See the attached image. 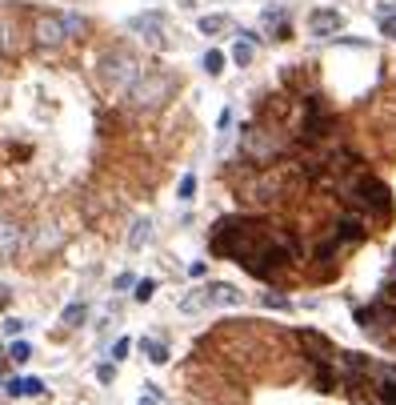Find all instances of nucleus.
I'll use <instances>...</instances> for the list:
<instances>
[{"mask_svg": "<svg viewBox=\"0 0 396 405\" xmlns=\"http://www.w3.org/2000/svg\"><path fill=\"white\" fill-rule=\"evenodd\" d=\"M141 405H157V402H152V397H144V402H141Z\"/></svg>", "mask_w": 396, "mask_h": 405, "instance_id": "nucleus-24", "label": "nucleus"}, {"mask_svg": "<svg viewBox=\"0 0 396 405\" xmlns=\"http://www.w3.org/2000/svg\"><path fill=\"white\" fill-rule=\"evenodd\" d=\"M132 285H136V277H132V273H120V277H116V285H112V289H116V293H128Z\"/></svg>", "mask_w": 396, "mask_h": 405, "instance_id": "nucleus-20", "label": "nucleus"}, {"mask_svg": "<svg viewBox=\"0 0 396 405\" xmlns=\"http://www.w3.org/2000/svg\"><path fill=\"white\" fill-rule=\"evenodd\" d=\"M381 33L396 40V17H381Z\"/></svg>", "mask_w": 396, "mask_h": 405, "instance_id": "nucleus-21", "label": "nucleus"}, {"mask_svg": "<svg viewBox=\"0 0 396 405\" xmlns=\"http://www.w3.org/2000/svg\"><path fill=\"white\" fill-rule=\"evenodd\" d=\"M8 357H13V361H29V357H32V345H29V341H13Z\"/></svg>", "mask_w": 396, "mask_h": 405, "instance_id": "nucleus-16", "label": "nucleus"}, {"mask_svg": "<svg viewBox=\"0 0 396 405\" xmlns=\"http://www.w3.org/2000/svg\"><path fill=\"white\" fill-rule=\"evenodd\" d=\"M128 33L144 36V40H152V45H164V17H160V13H141V17L128 20Z\"/></svg>", "mask_w": 396, "mask_h": 405, "instance_id": "nucleus-4", "label": "nucleus"}, {"mask_svg": "<svg viewBox=\"0 0 396 405\" xmlns=\"http://www.w3.org/2000/svg\"><path fill=\"white\" fill-rule=\"evenodd\" d=\"M148 233H152V221H148V217H141V221L132 225V237H128V249H141V245L148 241Z\"/></svg>", "mask_w": 396, "mask_h": 405, "instance_id": "nucleus-11", "label": "nucleus"}, {"mask_svg": "<svg viewBox=\"0 0 396 405\" xmlns=\"http://www.w3.org/2000/svg\"><path fill=\"white\" fill-rule=\"evenodd\" d=\"M96 72H100V81L109 84L112 93H128L132 84L141 81V56L128 49V45H112V49L100 52Z\"/></svg>", "mask_w": 396, "mask_h": 405, "instance_id": "nucleus-1", "label": "nucleus"}, {"mask_svg": "<svg viewBox=\"0 0 396 405\" xmlns=\"http://www.w3.org/2000/svg\"><path fill=\"white\" fill-rule=\"evenodd\" d=\"M232 61H237L240 68H248V65H253V40H248V36L232 45Z\"/></svg>", "mask_w": 396, "mask_h": 405, "instance_id": "nucleus-12", "label": "nucleus"}, {"mask_svg": "<svg viewBox=\"0 0 396 405\" xmlns=\"http://www.w3.org/2000/svg\"><path fill=\"white\" fill-rule=\"evenodd\" d=\"M208 293H212V305H240L244 301V293L232 285H208Z\"/></svg>", "mask_w": 396, "mask_h": 405, "instance_id": "nucleus-9", "label": "nucleus"}, {"mask_svg": "<svg viewBox=\"0 0 396 405\" xmlns=\"http://www.w3.org/2000/svg\"><path fill=\"white\" fill-rule=\"evenodd\" d=\"M141 349L148 353V361H152V365H164V361H168V345H164V341L144 337V341H141Z\"/></svg>", "mask_w": 396, "mask_h": 405, "instance_id": "nucleus-10", "label": "nucleus"}, {"mask_svg": "<svg viewBox=\"0 0 396 405\" xmlns=\"http://www.w3.org/2000/svg\"><path fill=\"white\" fill-rule=\"evenodd\" d=\"M152 289H157V281H136V301H148Z\"/></svg>", "mask_w": 396, "mask_h": 405, "instance_id": "nucleus-19", "label": "nucleus"}, {"mask_svg": "<svg viewBox=\"0 0 396 405\" xmlns=\"http://www.w3.org/2000/svg\"><path fill=\"white\" fill-rule=\"evenodd\" d=\"M173 93H176L173 72H148V77H141V81L128 89V100H132L136 109H160Z\"/></svg>", "mask_w": 396, "mask_h": 405, "instance_id": "nucleus-2", "label": "nucleus"}, {"mask_svg": "<svg viewBox=\"0 0 396 405\" xmlns=\"http://www.w3.org/2000/svg\"><path fill=\"white\" fill-rule=\"evenodd\" d=\"M228 29H232V17H224V13H212V17L196 20V33H205V36H221Z\"/></svg>", "mask_w": 396, "mask_h": 405, "instance_id": "nucleus-7", "label": "nucleus"}, {"mask_svg": "<svg viewBox=\"0 0 396 405\" xmlns=\"http://www.w3.org/2000/svg\"><path fill=\"white\" fill-rule=\"evenodd\" d=\"M128 353H132V341L120 337L116 345H112V361H128Z\"/></svg>", "mask_w": 396, "mask_h": 405, "instance_id": "nucleus-17", "label": "nucleus"}, {"mask_svg": "<svg viewBox=\"0 0 396 405\" xmlns=\"http://www.w3.org/2000/svg\"><path fill=\"white\" fill-rule=\"evenodd\" d=\"M4 329H8V333H20V329H24V321H20V317H8V321H4Z\"/></svg>", "mask_w": 396, "mask_h": 405, "instance_id": "nucleus-22", "label": "nucleus"}, {"mask_svg": "<svg viewBox=\"0 0 396 405\" xmlns=\"http://www.w3.org/2000/svg\"><path fill=\"white\" fill-rule=\"evenodd\" d=\"M84 313H88V309H84V301H72V305L61 313V321L64 325H80V321H84Z\"/></svg>", "mask_w": 396, "mask_h": 405, "instance_id": "nucleus-14", "label": "nucleus"}, {"mask_svg": "<svg viewBox=\"0 0 396 405\" xmlns=\"http://www.w3.org/2000/svg\"><path fill=\"white\" fill-rule=\"evenodd\" d=\"M16 249H20V225L0 221V257H16Z\"/></svg>", "mask_w": 396, "mask_h": 405, "instance_id": "nucleus-6", "label": "nucleus"}, {"mask_svg": "<svg viewBox=\"0 0 396 405\" xmlns=\"http://www.w3.org/2000/svg\"><path fill=\"white\" fill-rule=\"evenodd\" d=\"M4 301H8V285H0V305H4Z\"/></svg>", "mask_w": 396, "mask_h": 405, "instance_id": "nucleus-23", "label": "nucleus"}, {"mask_svg": "<svg viewBox=\"0 0 396 405\" xmlns=\"http://www.w3.org/2000/svg\"><path fill=\"white\" fill-rule=\"evenodd\" d=\"M344 29V17L336 13V8H317V13H308V33L312 36H333Z\"/></svg>", "mask_w": 396, "mask_h": 405, "instance_id": "nucleus-5", "label": "nucleus"}, {"mask_svg": "<svg viewBox=\"0 0 396 405\" xmlns=\"http://www.w3.org/2000/svg\"><path fill=\"white\" fill-rule=\"evenodd\" d=\"M64 36H68L64 17H56V13H36V20H32V45L36 49H61Z\"/></svg>", "mask_w": 396, "mask_h": 405, "instance_id": "nucleus-3", "label": "nucleus"}, {"mask_svg": "<svg viewBox=\"0 0 396 405\" xmlns=\"http://www.w3.org/2000/svg\"><path fill=\"white\" fill-rule=\"evenodd\" d=\"M205 72H208V77H221V72H224V52H216V49L205 52Z\"/></svg>", "mask_w": 396, "mask_h": 405, "instance_id": "nucleus-13", "label": "nucleus"}, {"mask_svg": "<svg viewBox=\"0 0 396 405\" xmlns=\"http://www.w3.org/2000/svg\"><path fill=\"white\" fill-rule=\"evenodd\" d=\"M0 52H13V24L0 20Z\"/></svg>", "mask_w": 396, "mask_h": 405, "instance_id": "nucleus-18", "label": "nucleus"}, {"mask_svg": "<svg viewBox=\"0 0 396 405\" xmlns=\"http://www.w3.org/2000/svg\"><path fill=\"white\" fill-rule=\"evenodd\" d=\"M0 373H4V361H0Z\"/></svg>", "mask_w": 396, "mask_h": 405, "instance_id": "nucleus-25", "label": "nucleus"}, {"mask_svg": "<svg viewBox=\"0 0 396 405\" xmlns=\"http://www.w3.org/2000/svg\"><path fill=\"white\" fill-rule=\"evenodd\" d=\"M176 197H180V201H192V197H196V177H192V173H184V177H180V189H176Z\"/></svg>", "mask_w": 396, "mask_h": 405, "instance_id": "nucleus-15", "label": "nucleus"}, {"mask_svg": "<svg viewBox=\"0 0 396 405\" xmlns=\"http://www.w3.org/2000/svg\"><path fill=\"white\" fill-rule=\"evenodd\" d=\"M8 393L13 397H40L45 393V381L40 377H16L13 385H8Z\"/></svg>", "mask_w": 396, "mask_h": 405, "instance_id": "nucleus-8", "label": "nucleus"}]
</instances>
